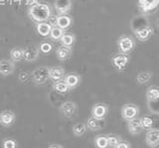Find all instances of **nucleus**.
Here are the masks:
<instances>
[{
  "instance_id": "obj_1",
  "label": "nucleus",
  "mask_w": 159,
  "mask_h": 148,
  "mask_svg": "<svg viewBox=\"0 0 159 148\" xmlns=\"http://www.w3.org/2000/svg\"><path fill=\"white\" fill-rule=\"evenodd\" d=\"M28 15L32 21L36 23L47 22L52 15V11L47 3H35L28 9Z\"/></svg>"
},
{
  "instance_id": "obj_2",
  "label": "nucleus",
  "mask_w": 159,
  "mask_h": 148,
  "mask_svg": "<svg viewBox=\"0 0 159 148\" xmlns=\"http://www.w3.org/2000/svg\"><path fill=\"white\" fill-rule=\"evenodd\" d=\"M131 28L133 30L134 36L137 40L140 42H146L151 38L153 34V29L147 22L144 21V19L136 18L131 23Z\"/></svg>"
},
{
  "instance_id": "obj_3",
  "label": "nucleus",
  "mask_w": 159,
  "mask_h": 148,
  "mask_svg": "<svg viewBox=\"0 0 159 148\" xmlns=\"http://www.w3.org/2000/svg\"><path fill=\"white\" fill-rule=\"evenodd\" d=\"M116 45L119 52L128 55L135 48V40L129 35H122L117 39Z\"/></svg>"
},
{
  "instance_id": "obj_4",
  "label": "nucleus",
  "mask_w": 159,
  "mask_h": 148,
  "mask_svg": "<svg viewBox=\"0 0 159 148\" xmlns=\"http://www.w3.org/2000/svg\"><path fill=\"white\" fill-rule=\"evenodd\" d=\"M139 113H140V108L134 103H125V105H122L120 110L121 117L125 121H129L138 117Z\"/></svg>"
},
{
  "instance_id": "obj_5",
  "label": "nucleus",
  "mask_w": 159,
  "mask_h": 148,
  "mask_svg": "<svg viewBox=\"0 0 159 148\" xmlns=\"http://www.w3.org/2000/svg\"><path fill=\"white\" fill-rule=\"evenodd\" d=\"M129 60H130V59H129V56L127 54H123L119 52L117 54H114L111 57V64L116 71L121 73L126 69L129 63Z\"/></svg>"
},
{
  "instance_id": "obj_6",
  "label": "nucleus",
  "mask_w": 159,
  "mask_h": 148,
  "mask_svg": "<svg viewBox=\"0 0 159 148\" xmlns=\"http://www.w3.org/2000/svg\"><path fill=\"white\" fill-rule=\"evenodd\" d=\"M32 81L37 85L47 83L50 80V68L48 67H39L35 69L32 73Z\"/></svg>"
},
{
  "instance_id": "obj_7",
  "label": "nucleus",
  "mask_w": 159,
  "mask_h": 148,
  "mask_svg": "<svg viewBox=\"0 0 159 148\" xmlns=\"http://www.w3.org/2000/svg\"><path fill=\"white\" fill-rule=\"evenodd\" d=\"M78 111V105L76 102L72 101H64L61 105H60V112L62 115L66 118H72L77 114Z\"/></svg>"
},
{
  "instance_id": "obj_8",
  "label": "nucleus",
  "mask_w": 159,
  "mask_h": 148,
  "mask_svg": "<svg viewBox=\"0 0 159 148\" xmlns=\"http://www.w3.org/2000/svg\"><path fill=\"white\" fill-rule=\"evenodd\" d=\"M108 113V106L103 102H97L92 107V116L104 120Z\"/></svg>"
},
{
  "instance_id": "obj_9",
  "label": "nucleus",
  "mask_w": 159,
  "mask_h": 148,
  "mask_svg": "<svg viewBox=\"0 0 159 148\" xmlns=\"http://www.w3.org/2000/svg\"><path fill=\"white\" fill-rule=\"evenodd\" d=\"M138 6L144 14H151L159 6V0H138Z\"/></svg>"
},
{
  "instance_id": "obj_10",
  "label": "nucleus",
  "mask_w": 159,
  "mask_h": 148,
  "mask_svg": "<svg viewBox=\"0 0 159 148\" xmlns=\"http://www.w3.org/2000/svg\"><path fill=\"white\" fill-rule=\"evenodd\" d=\"M145 143L150 148H156L159 146V129L158 128H151L146 131Z\"/></svg>"
},
{
  "instance_id": "obj_11",
  "label": "nucleus",
  "mask_w": 159,
  "mask_h": 148,
  "mask_svg": "<svg viewBox=\"0 0 159 148\" xmlns=\"http://www.w3.org/2000/svg\"><path fill=\"white\" fill-rule=\"evenodd\" d=\"M72 0H55L54 8L59 15L68 14L72 9Z\"/></svg>"
},
{
  "instance_id": "obj_12",
  "label": "nucleus",
  "mask_w": 159,
  "mask_h": 148,
  "mask_svg": "<svg viewBox=\"0 0 159 148\" xmlns=\"http://www.w3.org/2000/svg\"><path fill=\"white\" fill-rule=\"evenodd\" d=\"M16 119V114L14 111L5 110L0 112V125L3 127H10Z\"/></svg>"
},
{
  "instance_id": "obj_13",
  "label": "nucleus",
  "mask_w": 159,
  "mask_h": 148,
  "mask_svg": "<svg viewBox=\"0 0 159 148\" xmlns=\"http://www.w3.org/2000/svg\"><path fill=\"white\" fill-rule=\"evenodd\" d=\"M127 130L131 135H138L143 131L140 117H136L134 119L127 121Z\"/></svg>"
},
{
  "instance_id": "obj_14",
  "label": "nucleus",
  "mask_w": 159,
  "mask_h": 148,
  "mask_svg": "<svg viewBox=\"0 0 159 148\" xmlns=\"http://www.w3.org/2000/svg\"><path fill=\"white\" fill-rule=\"evenodd\" d=\"M14 70H15V65L12 60L4 59V60L0 61V75H2L4 77L10 76L14 73Z\"/></svg>"
},
{
  "instance_id": "obj_15",
  "label": "nucleus",
  "mask_w": 159,
  "mask_h": 148,
  "mask_svg": "<svg viewBox=\"0 0 159 148\" xmlns=\"http://www.w3.org/2000/svg\"><path fill=\"white\" fill-rule=\"evenodd\" d=\"M64 81L70 87V90H74V88H76L80 85V83L82 81V78L76 73H69L65 75Z\"/></svg>"
},
{
  "instance_id": "obj_16",
  "label": "nucleus",
  "mask_w": 159,
  "mask_h": 148,
  "mask_svg": "<svg viewBox=\"0 0 159 148\" xmlns=\"http://www.w3.org/2000/svg\"><path fill=\"white\" fill-rule=\"evenodd\" d=\"M87 127L89 130L91 131H98V130H101L104 127V124L106 122L104 120L102 119H98V118L93 117V116H89L87 120Z\"/></svg>"
},
{
  "instance_id": "obj_17",
  "label": "nucleus",
  "mask_w": 159,
  "mask_h": 148,
  "mask_svg": "<svg viewBox=\"0 0 159 148\" xmlns=\"http://www.w3.org/2000/svg\"><path fill=\"white\" fill-rule=\"evenodd\" d=\"M40 50L35 46H29L24 49V60L27 62H34L39 58Z\"/></svg>"
},
{
  "instance_id": "obj_18",
  "label": "nucleus",
  "mask_w": 159,
  "mask_h": 148,
  "mask_svg": "<svg viewBox=\"0 0 159 148\" xmlns=\"http://www.w3.org/2000/svg\"><path fill=\"white\" fill-rule=\"evenodd\" d=\"M66 75L64 68L62 67H53L50 68V80H52L54 83L64 80V77Z\"/></svg>"
},
{
  "instance_id": "obj_19",
  "label": "nucleus",
  "mask_w": 159,
  "mask_h": 148,
  "mask_svg": "<svg viewBox=\"0 0 159 148\" xmlns=\"http://www.w3.org/2000/svg\"><path fill=\"white\" fill-rule=\"evenodd\" d=\"M72 23H73V19L70 16H68L67 14H65V15H59L56 18V26L60 27L63 30L69 29L72 26Z\"/></svg>"
},
{
  "instance_id": "obj_20",
  "label": "nucleus",
  "mask_w": 159,
  "mask_h": 148,
  "mask_svg": "<svg viewBox=\"0 0 159 148\" xmlns=\"http://www.w3.org/2000/svg\"><path fill=\"white\" fill-rule=\"evenodd\" d=\"M51 29H52L51 24L48 22H41V23L36 24V31L41 37H44V38L49 37Z\"/></svg>"
},
{
  "instance_id": "obj_21",
  "label": "nucleus",
  "mask_w": 159,
  "mask_h": 148,
  "mask_svg": "<svg viewBox=\"0 0 159 148\" xmlns=\"http://www.w3.org/2000/svg\"><path fill=\"white\" fill-rule=\"evenodd\" d=\"M146 101L148 102H154L159 101V87L150 86L146 90Z\"/></svg>"
},
{
  "instance_id": "obj_22",
  "label": "nucleus",
  "mask_w": 159,
  "mask_h": 148,
  "mask_svg": "<svg viewBox=\"0 0 159 148\" xmlns=\"http://www.w3.org/2000/svg\"><path fill=\"white\" fill-rule=\"evenodd\" d=\"M56 55L60 61H67L72 55V48L66 46L59 47L56 50Z\"/></svg>"
},
{
  "instance_id": "obj_23",
  "label": "nucleus",
  "mask_w": 159,
  "mask_h": 148,
  "mask_svg": "<svg viewBox=\"0 0 159 148\" xmlns=\"http://www.w3.org/2000/svg\"><path fill=\"white\" fill-rule=\"evenodd\" d=\"M153 77V73L151 71H143L136 75L135 81L138 85H145Z\"/></svg>"
},
{
  "instance_id": "obj_24",
  "label": "nucleus",
  "mask_w": 159,
  "mask_h": 148,
  "mask_svg": "<svg viewBox=\"0 0 159 148\" xmlns=\"http://www.w3.org/2000/svg\"><path fill=\"white\" fill-rule=\"evenodd\" d=\"M53 90L57 93H60V95H65V93H67V92H69L70 91H71L67 83H65L64 80L55 82L53 83Z\"/></svg>"
},
{
  "instance_id": "obj_25",
  "label": "nucleus",
  "mask_w": 159,
  "mask_h": 148,
  "mask_svg": "<svg viewBox=\"0 0 159 148\" xmlns=\"http://www.w3.org/2000/svg\"><path fill=\"white\" fill-rule=\"evenodd\" d=\"M10 58L13 62H19L24 59V49L21 47H15L10 51Z\"/></svg>"
},
{
  "instance_id": "obj_26",
  "label": "nucleus",
  "mask_w": 159,
  "mask_h": 148,
  "mask_svg": "<svg viewBox=\"0 0 159 148\" xmlns=\"http://www.w3.org/2000/svg\"><path fill=\"white\" fill-rule=\"evenodd\" d=\"M94 146L97 148H108V140L107 134H101V135H97L93 139Z\"/></svg>"
},
{
  "instance_id": "obj_27",
  "label": "nucleus",
  "mask_w": 159,
  "mask_h": 148,
  "mask_svg": "<svg viewBox=\"0 0 159 148\" xmlns=\"http://www.w3.org/2000/svg\"><path fill=\"white\" fill-rule=\"evenodd\" d=\"M60 41L62 43V46L72 48L75 42H76V37H75V35L72 33H64V35L62 36Z\"/></svg>"
},
{
  "instance_id": "obj_28",
  "label": "nucleus",
  "mask_w": 159,
  "mask_h": 148,
  "mask_svg": "<svg viewBox=\"0 0 159 148\" xmlns=\"http://www.w3.org/2000/svg\"><path fill=\"white\" fill-rule=\"evenodd\" d=\"M73 134L77 137H82L84 133L87 132L88 130V127H87V124H84L83 122H79V123H76L74 126H73Z\"/></svg>"
},
{
  "instance_id": "obj_29",
  "label": "nucleus",
  "mask_w": 159,
  "mask_h": 148,
  "mask_svg": "<svg viewBox=\"0 0 159 148\" xmlns=\"http://www.w3.org/2000/svg\"><path fill=\"white\" fill-rule=\"evenodd\" d=\"M64 33H65V30H63V29H61L58 26H53L51 29V32H50L49 37L53 41H59V40H61Z\"/></svg>"
},
{
  "instance_id": "obj_30",
  "label": "nucleus",
  "mask_w": 159,
  "mask_h": 148,
  "mask_svg": "<svg viewBox=\"0 0 159 148\" xmlns=\"http://www.w3.org/2000/svg\"><path fill=\"white\" fill-rule=\"evenodd\" d=\"M141 119V124L143 127V130H149L151 128H154V119L149 115H143L140 117Z\"/></svg>"
},
{
  "instance_id": "obj_31",
  "label": "nucleus",
  "mask_w": 159,
  "mask_h": 148,
  "mask_svg": "<svg viewBox=\"0 0 159 148\" xmlns=\"http://www.w3.org/2000/svg\"><path fill=\"white\" fill-rule=\"evenodd\" d=\"M107 140H108V145L109 147H112L114 148L119 142L122 140V138L117 135V134H114V133H109V134H107Z\"/></svg>"
},
{
  "instance_id": "obj_32",
  "label": "nucleus",
  "mask_w": 159,
  "mask_h": 148,
  "mask_svg": "<svg viewBox=\"0 0 159 148\" xmlns=\"http://www.w3.org/2000/svg\"><path fill=\"white\" fill-rule=\"evenodd\" d=\"M18 142L14 138H5L2 141V148H17Z\"/></svg>"
},
{
  "instance_id": "obj_33",
  "label": "nucleus",
  "mask_w": 159,
  "mask_h": 148,
  "mask_svg": "<svg viewBox=\"0 0 159 148\" xmlns=\"http://www.w3.org/2000/svg\"><path fill=\"white\" fill-rule=\"evenodd\" d=\"M39 50L40 52H42L43 54H48L53 50V45L48 41L42 42L39 45Z\"/></svg>"
},
{
  "instance_id": "obj_34",
  "label": "nucleus",
  "mask_w": 159,
  "mask_h": 148,
  "mask_svg": "<svg viewBox=\"0 0 159 148\" xmlns=\"http://www.w3.org/2000/svg\"><path fill=\"white\" fill-rule=\"evenodd\" d=\"M114 148H131V145L128 141L122 139Z\"/></svg>"
},
{
  "instance_id": "obj_35",
  "label": "nucleus",
  "mask_w": 159,
  "mask_h": 148,
  "mask_svg": "<svg viewBox=\"0 0 159 148\" xmlns=\"http://www.w3.org/2000/svg\"><path fill=\"white\" fill-rule=\"evenodd\" d=\"M28 78H29V75H28L27 73H25V72L21 73V74L19 75V80L21 81L22 83L27 82V81H28Z\"/></svg>"
},
{
  "instance_id": "obj_36",
  "label": "nucleus",
  "mask_w": 159,
  "mask_h": 148,
  "mask_svg": "<svg viewBox=\"0 0 159 148\" xmlns=\"http://www.w3.org/2000/svg\"><path fill=\"white\" fill-rule=\"evenodd\" d=\"M48 148H64L61 144H58V143H52L50 144Z\"/></svg>"
},
{
  "instance_id": "obj_37",
  "label": "nucleus",
  "mask_w": 159,
  "mask_h": 148,
  "mask_svg": "<svg viewBox=\"0 0 159 148\" xmlns=\"http://www.w3.org/2000/svg\"><path fill=\"white\" fill-rule=\"evenodd\" d=\"M38 1V0H27V3H31V4H35Z\"/></svg>"
},
{
  "instance_id": "obj_38",
  "label": "nucleus",
  "mask_w": 159,
  "mask_h": 148,
  "mask_svg": "<svg viewBox=\"0 0 159 148\" xmlns=\"http://www.w3.org/2000/svg\"><path fill=\"white\" fill-rule=\"evenodd\" d=\"M157 26H158V28H159V18L157 19Z\"/></svg>"
}]
</instances>
